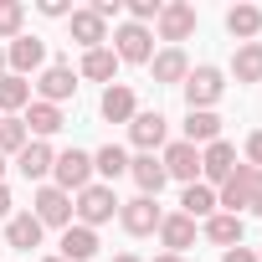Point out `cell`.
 <instances>
[{"instance_id":"cell-1","label":"cell","mask_w":262,"mask_h":262,"mask_svg":"<svg viewBox=\"0 0 262 262\" xmlns=\"http://www.w3.org/2000/svg\"><path fill=\"white\" fill-rule=\"evenodd\" d=\"M118 195H113V185H88V190H77V206H72V216H77V226H88V231H98L103 221H113L118 216Z\"/></svg>"},{"instance_id":"cell-2","label":"cell","mask_w":262,"mask_h":262,"mask_svg":"<svg viewBox=\"0 0 262 262\" xmlns=\"http://www.w3.org/2000/svg\"><path fill=\"white\" fill-rule=\"evenodd\" d=\"M52 175H57V190H88L93 185V155L88 149H62L57 160H52Z\"/></svg>"},{"instance_id":"cell-3","label":"cell","mask_w":262,"mask_h":262,"mask_svg":"<svg viewBox=\"0 0 262 262\" xmlns=\"http://www.w3.org/2000/svg\"><path fill=\"white\" fill-rule=\"evenodd\" d=\"M180 88H185L190 113H201V108H211V103L226 93V77H221V67H190V77H185Z\"/></svg>"},{"instance_id":"cell-4","label":"cell","mask_w":262,"mask_h":262,"mask_svg":"<svg viewBox=\"0 0 262 262\" xmlns=\"http://www.w3.org/2000/svg\"><path fill=\"white\" fill-rule=\"evenodd\" d=\"M113 57H118V62H155V31L123 21V26L113 31Z\"/></svg>"},{"instance_id":"cell-5","label":"cell","mask_w":262,"mask_h":262,"mask_svg":"<svg viewBox=\"0 0 262 262\" xmlns=\"http://www.w3.org/2000/svg\"><path fill=\"white\" fill-rule=\"evenodd\" d=\"M118 221H123L128 236H149V231H160L165 211H160L155 195H134V201H123V206H118Z\"/></svg>"},{"instance_id":"cell-6","label":"cell","mask_w":262,"mask_h":262,"mask_svg":"<svg viewBox=\"0 0 262 262\" xmlns=\"http://www.w3.org/2000/svg\"><path fill=\"white\" fill-rule=\"evenodd\" d=\"M160 165H165V175H170V180L195 185V175H201V149H195V144H185V139H175V144H165Z\"/></svg>"},{"instance_id":"cell-7","label":"cell","mask_w":262,"mask_h":262,"mask_svg":"<svg viewBox=\"0 0 262 262\" xmlns=\"http://www.w3.org/2000/svg\"><path fill=\"white\" fill-rule=\"evenodd\" d=\"M31 206H36L31 216H36L41 226H62V231L72 226V195H67V190H57V185H41Z\"/></svg>"},{"instance_id":"cell-8","label":"cell","mask_w":262,"mask_h":262,"mask_svg":"<svg viewBox=\"0 0 262 262\" xmlns=\"http://www.w3.org/2000/svg\"><path fill=\"white\" fill-rule=\"evenodd\" d=\"M165 134H170V118H165L160 108H149V113H134V118H128V139H134L144 155H155V149L165 144Z\"/></svg>"},{"instance_id":"cell-9","label":"cell","mask_w":262,"mask_h":262,"mask_svg":"<svg viewBox=\"0 0 262 262\" xmlns=\"http://www.w3.org/2000/svg\"><path fill=\"white\" fill-rule=\"evenodd\" d=\"M160 41H185L190 31H195V6H185V0H170V6H160Z\"/></svg>"},{"instance_id":"cell-10","label":"cell","mask_w":262,"mask_h":262,"mask_svg":"<svg viewBox=\"0 0 262 262\" xmlns=\"http://www.w3.org/2000/svg\"><path fill=\"white\" fill-rule=\"evenodd\" d=\"M231 170H236V149L226 144V139H216V144H206L201 149V185H226L231 180Z\"/></svg>"},{"instance_id":"cell-11","label":"cell","mask_w":262,"mask_h":262,"mask_svg":"<svg viewBox=\"0 0 262 262\" xmlns=\"http://www.w3.org/2000/svg\"><path fill=\"white\" fill-rule=\"evenodd\" d=\"M41 62H47V41H41V36H16V41L6 47V67H11L16 77L36 72Z\"/></svg>"},{"instance_id":"cell-12","label":"cell","mask_w":262,"mask_h":262,"mask_svg":"<svg viewBox=\"0 0 262 262\" xmlns=\"http://www.w3.org/2000/svg\"><path fill=\"white\" fill-rule=\"evenodd\" d=\"M36 93H41V103H57V108H62V103L77 93V72L57 62V67H47V72L36 77Z\"/></svg>"},{"instance_id":"cell-13","label":"cell","mask_w":262,"mask_h":262,"mask_svg":"<svg viewBox=\"0 0 262 262\" xmlns=\"http://www.w3.org/2000/svg\"><path fill=\"white\" fill-rule=\"evenodd\" d=\"M247 201H252V165H236L231 180L216 190V206H226V216H242Z\"/></svg>"},{"instance_id":"cell-14","label":"cell","mask_w":262,"mask_h":262,"mask_svg":"<svg viewBox=\"0 0 262 262\" xmlns=\"http://www.w3.org/2000/svg\"><path fill=\"white\" fill-rule=\"evenodd\" d=\"M103 118L108 123H128V118H134L139 113V103H134V88H128V82H108V93H103Z\"/></svg>"},{"instance_id":"cell-15","label":"cell","mask_w":262,"mask_h":262,"mask_svg":"<svg viewBox=\"0 0 262 262\" xmlns=\"http://www.w3.org/2000/svg\"><path fill=\"white\" fill-rule=\"evenodd\" d=\"M128 175H134V185H139V195H155L160 201V190H165V165L155 160V155H139V160H128Z\"/></svg>"},{"instance_id":"cell-16","label":"cell","mask_w":262,"mask_h":262,"mask_svg":"<svg viewBox=\"0 0 262 262\" xmlns=\"http://www.w3.org/2000/svg\"><path fill=\"white\" fill-rule=\"evenodd\" d=\"M52 160H57L52 144H47V139H31V144L16 155V170H21L26 180H47V175H52Z\"/></svg>"},{"instance_id":"cell-17","label":"cell","mask_w":262,"mask_h":262,"mask_svg":"<svg viewBox=\"0 0 262 262\" xmlns=\"http://www.w3.org/2000/svg\"><path fill=\"white\" fill-rule=\"evenodd\" d=\"M160 242H165V252H175V257H185V247H195V221L190 216H165L160 221Z\"/></svg>"},{"instance_id":"cell-18","label":"cell","mask_w":262,"mask_h":262,"mask_svg":"<svg viewBox=\"0 0 262 262\" xmlns=\"http://www.w3.org/2000/svg\"><path fill=\"white\" fill-rule=\"evenodd\" d=\"M41 231H47V226H41L31 211H21V216H11V221H6V242H11L16 252H31V247H41Z\"/></svg>"},{"instance_id":"cell-19","label":"cell","mask_w":262,"mask_h":262,"mask_svg":"<svg viewBox=\"0 0 262 262\" xmlns=\"http://www.w3.org/2000/svg\"><path fill=\"white\" fill-rule=\"evenodd\" d=\"M93 257H98V231L67 226L62 231V262H93Z\"/></svg>"},{"instance_id":"cell-20","label":"cell","mask_w":262,"mask_h":262,"mask_svg":"<svg viewBox=\"0 0 262 262\" xmlns=\"http://www.w3.org/2000/svg\"><path fill=\"white\" fill-rule=\"evenodd\" d=\"M72 41H77L82 52L103 47V41H108V21H98L93 11H72Z\"/></svg>"},{"instance_id":"cell-21","label":"cell","mask_w":262,"mask_h":262,"mask_svg":"<svg viewBox=\"0 0 262 262\" xmlns=\"http://www.w3.org/2000/svg\"><path fill=\"white\" fill-rule=\"evenodd\" d=\"M21 123H26V134H36V139H52L57 128H62V108H57V103H41V98H36V103H31V113H26Z\"/></svg>"},{"instance_id":"cell-22","label":"cell","mask_w":262,"mask_h":262,"mask_svg":"<svg viewBox=\"0 0 262 262\" xmlns=\"http://www.w3.org/2000/svg\"><path fill=\"white\" fill-rule=\"evenodd\" d=\"M216 139H221V118L211 108L185 113V144H216Z\"/></svg>"},{"instance_id":"cell-23","label":"cell","mask_w":262,"mask_h":262,"mask_svg":"<svg viewBox=\"0 0 262 262\" xmlns=\"http://www.w3.org/2000/svg\"><path fill=\"white\" fill-rule=\"evenodd\" d=\"M149 67H155V82H185V77H190V62H185L180 47H165Z\"/></svg>"},{"instance_id":"cell-24","label":"cell","mask_w":262,"mask_h":262,"mask_svg":"<svg viewBox=\"0 0 262 262\" xmlns=\"http://www.w3.org/2000/svg\"><path fill=\"white\" fill-rule=\"evenodd\" d=\"M180 216H190V221H195V216H206V221H211V216H216V190H211V185H201V180H195V185H185V195H180Z\"/></svg>"},{"instance_id":"cell-25","label":"cell","mask_w":262,"mask_h":262,"mask_svg":"<svg viewBox=\"0 0 262 262\" xmlns=\"http://www.w3.org/2000/svg\"><path fill=\"white\" fill-rule=\"evenodd\" d=\"M231 72L236 82H262V41H242L231 57Z\"/></svg>"},{"instance_id":"cell-26","label":"cell","mask_w":262,"mask_h":262,"mask_svg":"<svg viewBox=\"0 0 262 262\" xmlns=\"http://www.w3.org/2000/svg\"><path fill=\"white\" fill-rule=\"evenodd\" d=\"M206 242H216V247H242V216L216 211V216L206 221Z\"/></svg>"},{"instance_id":"cell-27","label":"cell","mask_w":262,"mask_h":262,"mask_svg":"<svg viewBox=\"0 0 262 262\" xmlns=\"http://www.w3.org/2000/svg\"><path fill=\"white\" fill-rule=\"evenodd\" d=\"M226 31L242 36V41H252V36L262 31V11H257V6H231V11H226Z\"/></svg>"},{"instance_id":"cell-28","label":"cell","mask_w":262,"mask_h":262,"mask_svg":"<svg viewBox=\"0 0 262 262\" xmlns=\"http://www.w3.org/2000/svg\"><path fill=\"white\" fill-rule=\"evenodd\" d=\"M113 72H118V57H113L108 47L82 52V77H93V82H113Z\"/></svg>"},{"instance_id":"cell-29","label":"cell","mask_w":262,"mask_h":262,"mask_svg":"<svg viewBox=\"0 0 262 262\" xmlns=\"http://www.w3.org/2000/svg\"><path fill=\"white\" fill-rule=\"evenodd\" d=\"M26 103H31V82L16 77V72H6V77H0V113H16Z\"/></svg>"},{"instance_id":"cell-30","label":"cell","mask_w":262,"mask_h":262,"mask_svg":"<svg viewBox=\"0 0 262 262\" xmlns=\"http://www.w3.org/2000/svg\"><path fill=\"white\" fill-rule=\"evenodd\" d=\"M93 175H103V180H118V175H128V155H123L118 144H103V149L93 155Z\"/></svg>"},{"instance_id":"cell-31","label":"cell","mask_w":262,"mask_h":262,"mask_svg":"<svg viewBox=\"0 0 262 262\" xmlns=\"http://www.w3.org/2000/svg\"><path fill=\"white\" fill-rule=\"evenodd\" d=\"M31 139H26V123L21 118H0V155H21Z\"/></svg>"},{"instance_id":"cell-32","label":"cell","mask_w":262,"mask_h":262,"mask_svg":"<svg viewBox=\"0 0 262 262\" xmlns=\"http://www.w3.org/2000/svg\"><path fill=\"white\" fill-rule=\"evenodd\" d=\"M21 21H26V6L21 0H0V36H21Z\"/></svg>"},{"instance_id":"cell-33","label":"cell","mask_w":262,"mask_h":262,"mask_svg":"<svg viewBox=\"0 0 262 262\" xmlns=\"http://www.w3.org/2000/svg\"><path fill=\"white\" fill-rule=\"evenodd\" d=\"M247 165H252V170H262V128L247 139Z\"/></svg>"},{"instance_id":"cell-34","label":"cell","mask_w":262,"mask_h":262,"mask_svg":"<svg viewBox=\"0 0 262 262\" xmlns=\"http://www.w3.org/2000/svg\"><path fill=\"white\" fill-rule=\"evenodd\" d=\"M221 262H257V252H252V247H226Z\"/></svg>"},{"instance_id":"cell-35","label":"cell","mask_w":262,"mask_h":262,"mask_svg":"<svg viewBox=\"0 0 262 262\" xmlns=\"http://www.w3.org/2000/svg\"><path fill=\"white\" fill-rule=\"evenodd\" d=\"M247 211L262 216V170H252V201H247Z\"/></svg>"},{"instance_id":"cell-36","label":"cell","mask_w":262,"mask_h":262,"mask_svg":"<svg viewBox=\"0 0 262 262\" xmlns=\"http://www.w3.org/2000/svg\"><path fill=\"white\" fill-rule=\"evenodd\" d=\"M41 16H72L67 0H41Z\"/></svg>"},{"instance_id":"cell-37","label":"cell","mask_w":262,"mask_h":262,"mask_svg":"<svg viewBox=\"0 0 262 262\" xmlns=\"http://www.w3.org/2000/svg\"><path fill=\"white\" fill-rule=\"evenodd\" d=\"M11 206H16V201H11V190H6V180H0V221H11Z\"/></svg>"},{"instance_id":"cell-38","label":"cell","mask_w":262,"mask_h":262,"mask_svg":"<svg viewBox=\"0 0 262 262\" xmlns=\"http://www.w3.org/2000/svg\"><path fill=\"white\" fill-rule=\"evenodd\" d=\"M113 262H144V257H134V252H118V257H113Z\"/></svg>"},{"instance_id":"cell-39","label":"cell","mask_w":262,"mask_h":262,"mask_svg":"<svg viewBox=\"0 0 262 262\" xmlns=\"http://www.w3.org/2000/svg\"><path fill=\"white\" fill-rule=\"evenodd\" d=\"M155 262H185V257H175V252H160V257H155Z\"/></svg>"},{"instance_id":"cell-40","label":"cell","mask_w":262,"mask_h":262,"mask_svg":"<svg viewBox=\"0 0 262 262\" xmlns=\"http://www.w3.org/2000/svg\"><path fill=\"white\" fill-rule=\"evenodd\" d=\"M0 77H6V47H0Z\"/></svg>"},{"instance_id":"cell-41","label":"cell","mask_w":262,"mask_h":262,"mask_svg":"<svg viewBox=\"0 0 262 262\" xmlns=\"http://www.w3.org/2000/svg\"><path fill=\"white\" fill-rule=\"evenodd\" d=\"M0 175H6V155H0Z\"/></svg>"},{"instance_id":"cell-42","label":"cell","mask_w":262,"mask_h":262,"mask_svg":"<svg viewBox=\"0 0 262 262\" xmlns=\"http://www.w3.org/2000/svg\"><path fill=\"white\" fill-rule=\"evenodd\" d=\"M41 262H62V257H41Z\"/></svg>"},{"instance_id":"cell-43","label":"cell","mask_w":262,"mask_h":262,"mask_svg":"<svg viewBox=\"0 0 262 262\" xmlns=\"http://www.w3.org/2000/svg\"><path fill=\"white\" fill-rule=\"evenodd\" d=\"M257 262H262V252H257Z\"/></svg>"}]
</instances>
